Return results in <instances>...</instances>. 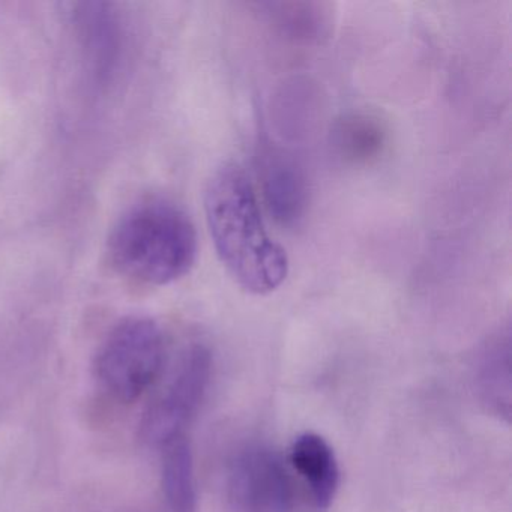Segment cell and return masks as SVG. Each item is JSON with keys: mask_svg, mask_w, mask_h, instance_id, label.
Listing matches in <instances>:
<instances>
[{"mask_svg": "<svg viewBox=\"0 0 512 512\" xmlns=\"http://www.w3.org/2000/svg\"><path fill=\"white\" fill-rule=\"evenodd\" d=\"M205 214L218 259L241 289L269 295L286 281L289 257L266 230L253 182L239 164L215 170L205 191Z\"/></svg>", "mask_w": 512, "mask_h": 512, "instance_id": "1", "label": "cell"}, {"mask_svg": "<svg viewBox=\"0 0 512 512\" xmlns=\"http://www.w3.org/2000/svg\"><path fill=\"white\" fill-rule=\"evenodd\" d=\"M199 251L196 227L169 200H146L131 208L110 233L107 254L113 268L149 286L175 283L193 269Z\"/></svg>", "mask_w": 512, "mask_h": 512, "instance_id": "2", "label": "cell"}, {"mask_svg": "<svg viewBox=\"0 0 512 512\" xmlns=\"http://www.w3.org/2000/svg\"><path fill=\"white\" fill-rule=\"evenodd\" d=\"M166 352V335L157 322L145 317L124 320L98 350V380L119 403H133L160 376Z\"/></svg>", "mask_w": 512, "mask_h": 512, "instance_id": "3", "label": "cell"}, {"mask_svg": "<svg viewBox=\"0 0 512 512\" xmlns=\"http://www.w3.org/2000/svg\"><path fill=\"white\" fill-rule=\"evenodd\" d=\"M212 373V355L203 344L182 353L175 373L160 397L146 410L142 434L149 443L163 446L182 436L205 397Z\"/></svg>", "mask_w": 512, "mask_h": 512, "instance_id": "4", "label": "cell"}, {"mask_svg": "<svg viewBox=\"0 0 512 512\" xmlns=\"http://www.w3.org/2000/svg\"><path fill=\"white\" fill-rule=\"evenodd\" d=\"M227 496L236 512H292L295 490L274 449L253 445L239 451L227 473Z\"/></svg>", "mask_w": 512, "mask_h": 512, "instance_id": "5", "label": "cell"}, {"mask_svg": "<svg viewBox=\"0 0 512 512\" xmlns=\"http://www.w3.org/2000/svg\"><path fill=\"white\" fill-rule=\"evenodd\" d=\"M260 184L271 217L281 226H295L308 205L307 179L295 160L280 149L268 148L260 158Z\"/></svg>", "mask_w": 512, "mask_h": 512, "instance_id": "6", "label": "cell"}, {"mask_svg": "<svg viewBox=\"0 0 512 512\" xmlns=\"http://www.w3.org/2000/svg\"><path fill=\"white\" fill-rule=\"evenodd\" d=\"M290 463L310 488L316 509H329L340 485V467L331 445L319 434H301L290 449Z\"/></svg>", "mask_w": 512, "mask_h": 512, "instance_id": "7", "label": "cell"}, {"mask_svg": "<svg viewBox=\"0 0 512 512\" xmlns=\"http://www.w3.org/2000/svg\"><path fill=\"white\" fill-rule=\"evenodd\" d=\"M388 142L389 130L385 122L364 110L341 116L332 128V149L349 166L376 163L385 154Z\"/></svg>", "mask_w": 512, "mask_h": 512, "instance_id": "8", "label": "cell"}, {"mask_svg": "<svg viewBox=\"0 0 512 512\" xmlns=\"http://www.w3.org/2000/svg\"><path fill=\"white\" fill-rule=\"evenodd\" d=\"M476 386L482 401L496 415H511V338L508 332L491 337L478 353Z\"/></svg>", "mask_w": 512, "mask_h": 512, "instance_id": "9", "label": "cell"}, {"mask_svg": "<svg viewBox=\"0 0 512 512\" xmlns=\"http://www.w3.org/2000/svg\"><path fill=\"white\" fill-rule=\"evenodd\" d=\"M163 479L164 497L172 512H196L197 493L194 478L193 452L187 436L175 437L164 443Z\"/></svg>", "mask_w": 512, "mask_h": 512, "instance_id": "10", "label": "cell"}, {"mask_svg": "<svg viewBox=\"0 0 512 512\" xmlns=\"http://www.w3.org/2000/svg\"><path fill=\"white\" fill-rule=\"evenodd\" d=\"M260 10L281 35L299 43H317L331 28V14L323 4L272 2L260 5Z\"/></svg>", "mask_w": 512, "mask_h": 512, "instance_id": "11", "label": "cell"}]
</instances>
